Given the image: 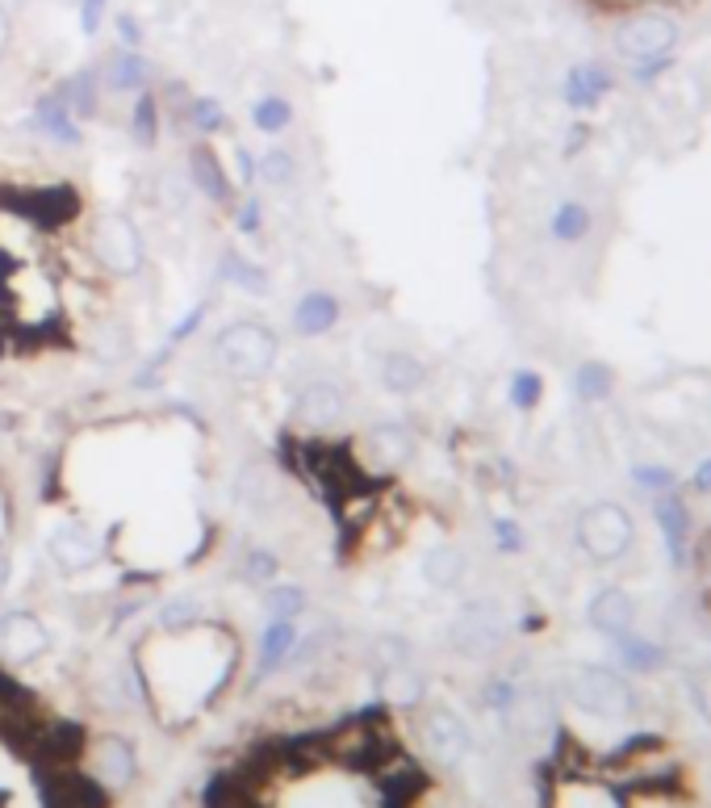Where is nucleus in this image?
<instances>
[{"label":"nucleus","mask_w":711,"mask_h":808,"mask_svg":"<svg viewBox=\"0 0 711 808\" xmlns=\"http://www.w3.org/2000/svg\"><path fill=\"white\" fill-rule=\"evenodd\" d=\"M213 360L226 378L235 381H260L272 373V365L281 357V339L272 327H264L256 319H238L226 323L222 332L213 335Z\"/></svg>","instance_id":"nucleus-1"},{"label":"nucleus","mask_w":711,"mask_h":808,"mask_svg":"<svg viewBox=\"0 0 711 808\" xmlns=\"http://www.w3.org/2000/svg\"><path fill=\"white\" fill-rule=\"evenodd\" d=\"M637 541V528H632V516L619 507V503L603 499L591 503L582 516H578V545L582 553L598 562V566H611L619 562L628 549Z\"/></svg>","instance_id":"nucleus-2"},{"label":"nucleus","mask_w":711,"mask_h":808,"mask_svg":"<svg viewBox=\"0 0 711 808\" xmlns=\"http://www.w3.org/2000/svg\"><path fill=\"white\" fill-rule=\"evenodd\" d=\"M89 247H93L96 264L114 277H139L142 268V231L126 215H96L93 231H89Z\"/></svg>","instance_id":"nucleus-3"},{"label":"nucleus","mask_w":711,"mask_h":808,"mask_svg":"<svg viewBox=\"0 0 711 808\" xmlns=\"http://www.w3.org/2000/svg\"><path fill=\"white\" fill-rule=\"evenodd\" d=\"M566 688H569V700L578 708H586L594 716H607V720H623V716L637 708L632 688L619 674L603 670V666H573Z\"/></svg>","instance_id":"nucleus-4"},{"label":"nucleus","mask_w":711,"mask_h":808,"mask_svg":"<svg viewBox=\"0 0 711 808\" xmlns=\"http://www.w3.org/2000/svg\"><path fill=\"white\" fill-rule=\"evenodd\" d=\"M678 47V22L669 13H637L616 30V50L628 64H657Z\"/></svg>","instance_id":"nucleus-5"},{"label":"nucleus","mask_w":711,"mask_h":808,"mask_svg":"<svg viewBox=\"0 0 711 808\" xmlns=\"http://www.w3.org/2000/svg\"><path fill=\"white\" fill-rule=\"evenodd\" d=\"M47 557L59 566L63 574H84L93 570L96 562L105 557V549H101V536H96L89 523L80 520H63L55 523L47 532Z\"/></svg>","instance_id":"nucleus-6"},{"label":"nucleus","mask_w":711,"mask_h":808,"mask_svg":"<svg viewBox=\"0 0 711 808\" xmlns=\"http://www.w3.org/2000/svg\"><path fill=\"white\" fill-rule=\"evenodd\" d=\"M452 645L469 658H481V654H494L498 642H502V612L490 599H474L461 608V616L452 624Z\"/></svg>","instance_id":"nucleus-7"},{"label":"nucleus","mask_w":711,"mask_h":808,"mask_svg":"<svg viewBox=\"0 0 711 808\" xmlns=\"http://www.w3.org/2000/svg\"><path fill=\"white\" fill-rule=\"evenodd\" d=\"M50 645L47 624L34 616V612H9L0 616V662L25 666L34 658H43Z\"/></svg>","instance_id":"nucleus-8"},{"label":"nucleus","mask_w":711,"mask_h":808,"mask_svg":"<svg viewBox=\"0 0 711 808\" xmlns=\"http://www.w3.org/2000/svg\"><path fill=\"white\" fill-rule=\"evenodd\" d=\"M289 415H293V424L306 431H331L343 415H348V399H343V390L331 385V381H314L306 385L293 406H289Z\"/></svg>","instance_id":"nucleus-9"},{"label":"nucleus","mask_w":711,"mask_h":808,"mask_svg":"<svg viewBox=\"0 0 711 808\" xmlns=\"http://www.w3.org/2000/svg\"><path fill=\"white\" fill-rule=\"evenodd\" d=\"M360 449H364L369 465H373L377 474H394V470H403L406 461L415 457V436H410V428H403V424H377V428L364 431Z\"/></svg>","instance_id":"nucleus-10"},{"label":"nucleus","mask_w":711,"mask_h":808,"mask_svg":"<svg viewBox=\"0 0 711 808\" xmlns=\"http://www.w3.org/2000/svg\"><path fill=\"white\" fill-rule=\"evenodd\" d=\"M423 746L444 762V766H456V762L469 754V729L465 720L448 708H435V713L423 720Z\"/></svg>","instance_id":"nucleus-11"},{"label":"nucleus","mask_w":711,"mask_h":808,"mask_svg":"<svg viewBox=\"0 0 711 808\" xmlns=\"http://www.w3.org/2000/svg\"><path fill=\"white\" fill-rule=\"evenodd\" d=\"M427 365L415 353H406V348H389V353H381L377 360V385L385 394H394V399H410V394H419L427 385Z\"/></svg>","instance_id":"nucleus-12"},{"label":"nucleus","mask_w":711,"mask_h":808,"mask_svg":"<svg viewBox=\"0 0 711 808\" xmlns=\"http://www.w3.org/2000/svg\"><path fill=\"white\" fill-rule=\"evenodd\" d=\"M189 181L197 185L201 197H210L213 206H231V197H235V181L226 176V168H222L210 143H197L189 151Z\"/></svg>","instance_id":"nucleus-13"},{"label":"nucleus","mask_w":711,"mask_h":808,"mask_svg":"<svg viewBox=\"0 0 711 808\" xmlns=\"http://www.w3.org/2000/svg\"><path fill=\"white\" fill-rule=\"evenodd\" d=\"M632 616H637V603L632 595L619 591V587H603V591L591 599V624L603 633V637H628L632 633Z\"/></svg>","instance_id":"nucleus-14"},{"label":"nucleus","mask_w":711,"mask_h":808,"mask_svg":"<svg viewBox=\"0 0 711 808\" xmlns=\"http://www.w3.org/2000/svg\"><path fill=\"white\" fill-rule=\"evenodd\" d=\"M339 314H343V307H339V298L335 293H327V289H310L306 298L293 307V332L298 335H327L339 323Z\"/></svg>","instance_id":"nucleus-15"},{"label":"nucleus","mask_w":711,"mask_h":808,"mask_svg":"<svg viewBox=\"0 0 711 808\" xmlns=\"http://www.w3.org/2000/svg\"><path fill=\"white\" fill-rule=\"evenodd\" d=\"M465 574H469V557H465V549H456V545L427 549V557H423L427 587H435V591H452V587H461V582H465Z\"/></svg>","instance_id":"nucleus-16"},{"label":"nucleus","mask_w":711,"mask_h":808,"mask_svg":"<svg viewBox=\"0 0 711 808\" xmlns=\"http://www.w3.org/2000/svg\"><path fill=\"white\" fill-rule=\"evenodd\" d=\"M34 126L50 135V139H59L63 147H75L80 143V126H75V114L68 109V101L63 93H47L38 101V109H34Z\"/></svg>","instance_id":"nucleus-17"},{"label":"nucleus","mask_w":711,"mask_h":808,"mask_svg":"<svg viewBox=\"0 0 711 808\" xmlns=\"http://www.w3.org/2000/svg\"><path fill=\"white\" fill-rule=\"evenodd\" d=\"M298 645V620H268L260 637V666H256V679H268L277 666L289 658V649Z\"/></svg>","instance_id":"nucleus-18"},{"label":"nucleus","mask_w":711,"mask_h":808,"mask_svg":"<svg viewBox=\"0 0 711 808\" xmlns=\"http://www.w3.org/2000/svg\"><path fill=\"white\" fill-rule=\"evenodd\" d=\"M147 59H142L139 50L121 47L109 55V64H105V84H109V93H142V84H147Z\"/></svg>","instance_id":"nucleus-19"},{"label":"nucleus","mask_w":711,"mask_h":808,"mask_svg":"<svg viewBox=\"0 0 711 808\" xmlns=\"http://www.w3.org/2000/svg\"><path fill=\"white\" fill-rule=\"evenodd\" d=\"M96 759H101V775H105L114 787L135 780V766H139V762H135V750H130V741H126V737H105Z\"/></svg>","instance_id":"nucleus-20"},{"label":"nucleus","mask_w":711,"mask_h":808,"mask_svg":"<svg viewBox=\"0 0 711 808\" xmlns=\"http://www.w3.org/2000/svg\"><path fill=\"white\" fill-rule=\"evenodd\" d=\"M381 691H385V700H389V704L410 708V704H419V700H423V674H415L406 662L389 666V670L381 674Z\"/></svg>","instance_id":"nucleus-21"},{"label":"nucleus","mask_w":711,"mask_h":808,"mask_svg":"<svg viewBox=\"0 0 711 808\" xmlns=\"http://www.w3.org/2000/svg\"><path fill=\"white\" fill-rule=\"evenodd\" d=\"M573 390H578L582 403H603V399H611V390H616V373H611L603 360H586V365L573 373Z\"/></svg>","instance_id":"nucleus-22"},{"label":"nucleus","mask_w":711,"mask_h":808,"mask_svg":"<svg viewBox=\"0 0 711 808\" xmlns=\"http://www.w3.org/2000/svg\"><path fill=\"white\" fill-rule=\"evenodd\" d=\"M218 273H222V281L247 289V293H256V298H264V293H268V273H264L260 264L247 261V256H238V252H226Z\"/></svg>","instance_id":"nucleus-23"},{"label":"nucleus","mask_w":711,"mask_h":808,"mask_svg":"<svg viewBox=\"0 0 711 808\" xmlns=\"http://www.w3.org/2000/svg\"><path fill=\"white\" fill-rule=\"evenodd\" d=\"M130 135H135V143H139L142 151H151V147L160 143V101H155V93H147V89H142L139 101H135Z\"/></svg>","instance_id":"nucleus-24"},{"label":"nucleus","mask_w":711,"mask_h":808,"mask_svg":"<svg viewBox=\"0 0 711 808\" xmlns=\"http://www.w3.org/2000/svg\"><path fill=\"white\" fill-rule=\"evenodd\" d=\"M306 608H310V595L302 587H293V582H272L264 591V612L272 620H298Z\"/></svg>","instance_id":"nucleus-25"},{"label":"nucleus","mask_w":711,"mask_h":808,"mask_svg":"<svg viewBox=\"0 0 711 808\" xmlns=\"http://www.w3.org/2000/svg\"><path fill=\"white\" fill-rule=\"evenodd\" d=\"M657 523H662V532L669 536V553H674V562H683V545H687V528H690L683 499H674V495L657 499Z\"/></svg>","instance_id":"nucleus-26"},{"label":"nucleus","mask_w":711,"mask_h":808,"mask_svg":"<svg viewBox=\"0 0 711 808\" xmlns=\"http://www.w3.org/2000/svg\"><path fill=\"white\" fill-rule=\"evenodd\" d=\"M256 181L272 185V189H289V185L298 181V160H293V151L272 147L264 160H256Z\"/></svg>","instance_id":"nucleus-27"},{"label":"nucleus","mask_w":711,"mask_h":808,"mask_svg":"<svg viewBox=\"0 0 711 808\" xmlns=\"http://www.w3.org/2000/svg\"><path fill=\"white\" fill-rule=\"evenodd\" d=\"M586 231H591V210L582 201L557 206V215H552V239L557 243H578V239H586Z\"/></svg>","instance_id":"nucleus-28"},{"label":"nucleus","mask_w":711,"mask_h":808,"mask_svg":"<svg viewBox=\"0 0 711 808\" xmlns=\"http://www.w3.org/2000/svg\"><path fill=\"white\" fill-rule=\"evenodd\" d=\"M603 93H607V72L603 68H573L569 72L566 96L573 105H594Z\"/></svg>","instance_id":"nucleus-29"},{"label":"nucleus","mask_w":711,"mask_h":808,"mask_svg":"<svg viewBox=\"0 0 711 808\" xmlns=\"http://www.w3.org/2000/svg\"><path fill=\"white\" fill-rule=\"evenodd\" d=\"M289 122H293V105L284 96H260L252 105V126L264 130V135H281Z\"/></svg>","instance_id":"nucleus-30"},{"label":"nucleus","mask_w":711,"mask_h":808,"mask_svg":"<svg viewBox=\"0 0 711 808\" xmlns=\"http://www.w3.org/2000/svg\"><path fill=\"white\" fill-rule=\"evenodd\" d=\"M59 93H63L71 114H80V118H93L96 114V76L93 72H75Z\"/></svg>","instance_id":"nucleus-31"},{"label":"nucleus","mask_w":711,"mask_h":808,"mask_svg":"<svg viewBox=\"0 0 711 808\" xmlns=\"http://www.w3.org/2000/svg\"><path fill=\"white\" fill-rule=\"evenodd\" d=\"M130 357V332L121 323H101V335H96V360L105 365H121Z\"/></svg>","instance_id":"nucleus-32"},{"label":"nucleus","mask_w":711,"mask_h":808,"mask_svg":"<svg viewBox=\"0 0 711 808\" xmlns=\"http://www.w3.org/2000/svg\"><path fill=\"white\" fill-rule=\"evenodd\" d=\"M619 654H623V662H628V670H653V666H662V649L653 642H640V637H619Z\"/></svg>","instance_id":"nucleus-33"},{"label":"nucleus","mask_w":711,"mask_h":808,"mask_svg":"<svg viewBox=\"0 0 711 808\" xmlns=\"http://www.w3.org/2000/svg\"><path fill=\"white\" fill-rule=\"evenodd\" d=\"M189 118L201 135H218V130L226 126V109H222V101H213V96H193Z\"/></svg>","instance_id":"nucleus-34"},{"label":"nucleus","mask_w":711,"mask_h":808,"mask_svg":"<svg viewBox=\"0 0 711 808\" xmlns=\"http://www.w3.org/2000/svg\"><path fill=\"white\" fill-rule=\"evenodd\" d=\"M277 574H281V557L277 553H268V549H252L247 557H243V578L247 582H277Z\"/></svg>","instance_id":"nucleus-35"},{"label":"nucleus","mask_w":711,"mask_h":808,"mask_svg":"<svg viewBox=\"0 0 711 808\" xmlns=\"http://www.w3.org/2000/svg\"><path fill=\"white\" fill-rule=\"evenodd\" d=\"M540 394H545V381H540V373L520 369V373L511 378V403L520 406V411H532V406L540 403Z\"/></svg>","instance_id":"nucleus-36"},{"label":"nucleus","mask_w":711,"mask_h":808,"mask_svg":"<svg viewBox=\"0 0 711 808\" xmlns=\"http://www.w3.org/2000/svg\"><path fill=\"white\" fill-rule=\"evenodd\" d=\"M197 620H201V603H197L193 595H185V599L167 603L160 624H164V628H189V624H197Z\"/></svg>","instance_id":"nucleus-37"},{"label":"nucleus","mask_w":711,"mask_h":808,"mask_svg":"<svg viewBox=\"0 0 711 808\" xmlns=\"http://www.w3.org/2000/svg\"><path fill=\"white\" fill-rule=\"evenodd\" d=\"M206 314H210V302H197V307H193L189 314H185V319H180V323L167 332V344H172V348H176V344H185V339H189V335L197 332L201 323H206Z\"/></svg>","instance_id":"nucleus-38"},{"label":"nucleus","mask_w":711,"mask_h":808,"mask_svg":"<svg viewBox=\"0 0 711 808\" xmlns=\"http://www.w3.org/2000/svg\"><path fill=\"white\" fill-rule=\"evenodd\" d=\"M494 536H498V549H502V553H520V549H523V532H520V523H511V520H494Z\"/></svg>","instance_id":"nucleus-39"},{"label":"nucleus","mask_w":711,"mask_h":808,"mask_svg":"<svg viewBox=\"0 0 711 808\" xmlns=\"http://www.w3.org/2000/svg\"><path fill=\"white\" fill-rule=\"evenodd\" d=\"M377 658H381V666H385V670H389V666H403L406 662V637H381Z\"/></svg>","instance_id":"nucleus-40"},{"label":"nucleus","mask_w":711,"mask_h":808,"mask_svg":"<svg viewBox=\"0 0 711 808\" xmlns=\"http://www.w3.org/2000/svg\"><path fill=\"white\" fill-rule=\"evenodd\" d=\"M105 4H109V0H80V25H84V34H96V30H101Z\"/></svg>","instance_id":"nucleus-41"},{"label":"nucleus","mask_w":711,"mask_h":808,"mask_svg":"<svg viewBox=\"0 0 711 808\" xmlns=\"http://www.w3.org/2000/svg\"><path fill=\"white\" fill-rule=\"evenodd\" d=\"M114 25H118V38H121V47H142V25L135 22V18H130V13H118V18H114Z\"/></svg>","instance_id":"nucleus-42"},{"label":"nucleus","mask_w":711,"mask_h":808,"mask_svg":"<svg viewBox=\"0 0 711 808\" xmlns=\"http://www.w3.org/2000/svg\"><path fill=\"white\" fill-rule=\"evenodd\" d=\"M260 215H264V206H260V201H256V197H252V201H247V206L238 210L235 227H238V231H243V235H256V231H260V222H264Z\"/></svg>","instance_id":"nucleus-43"},{"label":"nucleus","mask_w":711,"mask_h":808,"mask_svg":"<svg viewBox=\"0 0 711 808\" xmlns=\"http://www.w3.org/2000/svg\"><path fill=\"white\" fill-rule=\"evenodd\" d=\"M637 482H640V486H649V490H669L674 474H669V470H649V465H640Z\"/></svg>","instance_id":"nucleus-44"},{"label":"nucleus","mask_w":711,"mask_h":808,"mask_svg":"<svg viewBox=\"0 0 711 808\" xmlns=\"http://www.w3.org/2000/svg\"><path fill=\"white\" fill-rule=\"evenodd\" d=\"M235 168H238V185H256V155L247 147L235 151Z\"/></svg>","instance_id":"nucleus-45"},{"label":"nucleus","mask_w":711,"mask_h":808,"mask_svg":"<svg viewBox=\"0 0 711 808\" xmlns=\"http://www.w3.org/2000/svg\"><path fill=\"white\" fill-rule=\"evenodd\" d=\"M9 43H13V22H9V9L0 4V55L9 50Z\"/></svg>","instance_id":"nucleus-46"},{"label":"nucleus","mask_w":711,"mask_h":808,"mask_svg":"<svg viewBox=\"0 0 711 808\" xmlns=\"http://www.w3.org/2000/svg\"><path fill=\"white\" fill-rule=\"evenodd\" d=\"M695 482H699V490H703V495H711V465H703V470H699V477H695Z\"/></svg>","instance_id":"nucleus-47"}]
</instances>
